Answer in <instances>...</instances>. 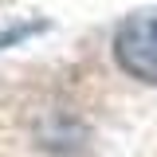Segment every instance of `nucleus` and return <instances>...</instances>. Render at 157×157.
I'll use <instances>...</instances> for the list:
<instances>
[{"instance_id": "obj_1", "label": "nucleus", "mask_w": 157, "mask_h": 157, "mask_svg": "<svg viewBox=\"0 0 157 157\" xmlns=\"http://www.w3.org/2000/svg\"><path fill=\"white\" fill-rule=\"evenodd\" d=\"M114 59L126 75L157 86V12H134L114 36Z\"/></svg>"}]
</instances>
